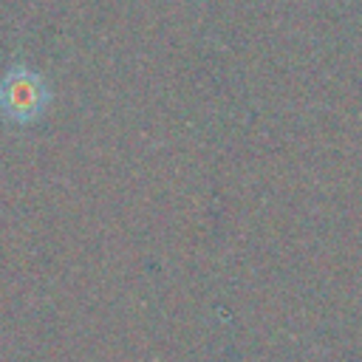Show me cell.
I'll list each match as a JSON object with an SVG mask.
<instances>
[{"label": "cell", "mask_w": 362, "mask_h": 362, "mask_svg": "<svg viewBox=\"0 0 362 362\" xmlns=\"http://www.w3.org/2000/svg\"><path fill=\"white\" fill-rule=\"evenodd\" d=\"M48 107L45 79L23 62H14L0 79V113L14 124H28Z\"/></svg>", "instance_id": "obj_1"}]
</instances>
